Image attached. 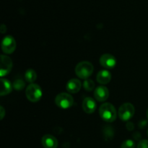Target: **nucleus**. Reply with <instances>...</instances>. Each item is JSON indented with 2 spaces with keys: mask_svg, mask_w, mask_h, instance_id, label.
Returning <instances> with one entry per match:
<instances>
[{
  "mask_svg": "<svg viewBox=\"0 0 148 148\" xmlns=\"http://www.w3.org/2000/svg\"><path fill=\"white\" fill-rule=\"evenodd\" d=\"M101 118L106 122H113L116 118V110L111 103H103L99 109Z\"/></svg>",
  "mask_w": 148,
  "mask_h": 148,
  "instance_id": "obj_1",
  "label": "nucleus"
},
{
  "mask_svg": "<svg viewBox=\"0 0 148 148\" xmlns=\"http://www.w3.org/2000/svg\"><path fill=\"white\" fill-rule=\"evenodd\" d=\"M93 72V65L88 61H82L79 62L75 68V73L79 78L88 79Z\"/></svg>",
  "mask_w": 148,
  "mask_h": 148,
  "instance_id": "obj_2",
  "label": "nucleus"
},
{
  "mask_svg": "<svg viewBox=\"0 0 148 148\" xmlns=\"http://www.w3.org/2000/svg\"><path fill=\"white\" fill-rule=\"evenodd\" d=\"M25 94L29 101L32 102H36L41 98L42 89L40 86L33 83L27 87Z\"/></svg>",
  "mask_w": 148,
  "mask_h": 148,
  "instance_id": "obj_3",
  "label": "nucleus"
},
{
  "mask_svg": "<svg viewBox=\"0 0 148 148\" xmlns=\"http://www.w3.org/2000/svg\"><path fill=\"white\" fill-rule=\"evenodd\" d=\"M134 107L130 102L124 103L119 109V116L123 121H128L134 116Z\"/></svg>",
  "mask_w": 148,
  "mask_h": 148,
  "instance_id": "obj_4",
  "label": "nucleus"
},
{
  "mask_svg": "<svg viewBox=\"0 0 148 148\" xmlns=\"http://www.w3.org/2000/svg\"><path fill=\"white\" fill-rule=\"evenodd\" d=\"M55 103L60 108L68 109L73 104L74 99L70 94L67 93H60L56 97Z\"/></svg>",
  "mask_w": 148,
  "mask_h": 148,
  "instance_id": "obj_5",
  "label": "nucleus"
},
{
  "mask_svg": "<svg viewBox=\"0 0 148 148\" xmlns=\"http://www.w3.org/2000/svg\"><path fill=\"white\" fill-rule=\"evenodd\" d=\"M16 49V41L12 36H7L1 42V49L6 54H12Z\"/></svg>",
  "mask_w": 148,
  "mask_h": 148,
  "instance_id": "obj_6",
  "label": "nucleus"
},
{
  "mask_svg": "<svg viewBox=\"0 0 148 148\" xmlns=\"http://www.w3.org/2000/svg\"><path fill=\"white\" fill-rule=\"evenodd\" d=\"M12 68V60L6 55H1V66H0V75L1 77L10 73Z\"/></svg>",
  "mask_w": 148,
  "mask_h": 148,
  "instance_id": "obj_7",
  "label": "nucleus"
},
{
  "mask_svg": "<svg viewBox=\"0 0 148 148\" xmlns=\"http://www.w3.org/2000/svg\"><path fill=\"white\" fill-rule=\"evenodd\" d=\"M100 63L103 68L107 69L114 68L116 65V59L110 54H104L100 58Z\"/></svg>",
  "mask_w": 148,
  "mask_h": 148,
  "instance_id": "obj_8",
  "label": "nucleus"
},
{
  "mask_svg": "<svg viewBox=\"0 0 148 148\" xmlns=\"http://www.w3.org/2000/svg\"><path fill=\"white\" fill-rule=\"evenodd\" d=\"M94 97L98 101L104 102L109 97V91L107 87L104 86H99L94 91Z\"/></svg>",
  "mask_w": 148,
  "mask_h": 148,
  "instance_id": "obj_9",
  "label": "nucleus"
},
{
  "mask_svg": "<svg viewBox=\"0 0 148 148\" xmlns=\"http://www.w3.org/2000/svg\"><path fill=\"white\" fill-rule=\"evenodd\" d=\"M42 145L44 148H57L58 141L55 136L51 134H46L42 138Z\"/></svg>",
  "mask_w": 148,
  "mask_h": 148,
  "instance_id": "obj_10",
  "label": "nucleus"
},
{
  "mask_svg": "<svg viewBox=\"0 0 148 148\" xmlns=\"http://www.w3.org/2000/svg\"><path fill=\"white\" fill-rule=\"evenodd\" d=\"M82 108L84 111L88 114L94 113L96 109V103L92 97H86L82 102Z\"/></svg>",
  "mask_w": 148,
  "mask_h": 148,
  "instance_id": "obj_11",
  "label": "nucleus"
},
{
  "mask_svg": "<svg viewBox=\"0 0 148 148\" xmlns=\"http://www.w3.org/2000/svg\"><path fill=\"white\" fill-rule=\"evenodd\" d=\"M82 86V83L77 78H72L70 79L66 84V90L69 93L75 94L80 90Z\"/></svg>",
  "mask_w": 148,
  "mask_h": 148,
  "instance_id": "obj_12",
  "label": "nucleus"
},
{
  "mask_svg": "<svg viewBox=\"0 0 148 148\" xmlns=\"http://www.w3.org/2000/svg\"><path fill=\"white\" fill-rule=\"evenodd\" d=\"M96 79L97 81L101 84H107L111 79V73L106 70H102L97 74Z\"/></svg>",
  "mask_w": 148,
  "mask_h": 148,
  "instance_id": "obj_13",
  "label": "nucleus"
},
{
  "mask_svg": "<svg viewBox=\"0 0 148 148\" xmlns=\"http://www.w3.org/2000/svg\"><path fill=\"white\" fill-rule=\"evenodd\" d=\"M1 91H0L1 96L7 95L12 91V85L8 80L1 78Z\"/></svg>",
  "mask_w": 148,
  "mask_h": 148,
  "instance_id": "obj_14",
  "label": "nucleus"
},
{
  "mask_svg": "<svg viewBox=\"0 0 148 148\" xmlns=\"http://www.w3.org/2000/svg\"><path fill=\"white\" fill-rule=\"evenodd\" d=\"M25 80L27 82L33 84L37 78V74H36V72L34 70L30 68V69L27 70V71L25 72Z\"/></svg>",
  "mask_w": 148,
  "mask_h": 148,
  "instance_id": "obj_15",
  "label": "nucleus"
},
{
  "mask_svg": "<svg viewBox=\"0 0 148 148\" xmlns=\"http://www.w3.org/2000/svg\"><path fill=\"white\" fill-rule=\"evenodd\" d=\"M83 86L85 90L88 91H91L95 87V83L91 79H85V81H84Z\"/></svg>",
  "mask_w": 148,
  "mask_h": 148,
  "instance_id": "obj_16",
  "label": "nucleus"
},
{
  "mask_svg": "<svg viewBox=\"0 0 148 148\" xmlns=\"http://www.w3.org/2000/svg\"><path fill=\"white\" fill-rule=\"evenodd\" d=\"M25 86V84L24 81L21 79H17L14 81L13 83V87L14 88V89L18 90V91H20V90L23 89Z\"/></svg>",
  "mask_w": 148,
  "mask_h": 148,
  "instance_id": "obj_17",
  "label": "nucleus"
},
{
  "mask_svg": "<svg viewBox=\"0 0 148 148\" xmlns=\"http://www.w3.org/2000/svg\"><path fill=\"white\" fill-rule=\"evenodd\" d=\"M121 148H135V143L132 139H127L123 142Z\"/></svg>",
  "mask_w": 148,
  "mask_h": 148,
  "instance_id": "obj_18",
  "label": "nucleus"
},
{
  "mask_svg": "<svg viewBox=\"0 0 148 148\" xmlns=\"http://www.w3.org/2000/svg\"><path fill=\"white\" fill-rule=\"evenodd\" d=\"M137 148H148V140L147 139H143L139 142L137 145Z\"/></svg>",
  "mask_w": 148,
  "mask_h": 148,
  "instance_id": "obj_19",
  "label": "nucleus"
},
{
  "mask_svg": "<svg viewBox=\"0 0 148 148\" xmlns=\"http://www.w3.org/2000/svg\"><path fill=\"white\" fill-rule=\"evenodd\" d=\"M4 115H5V110H4V107H3L2 106H1V107H0V119L2 120L3 118L4 117Z\"/></svg>",
  "mask_w": 148,
  "mask_h": 148,
  "instance_id": "obj_20",
  "label": "nucleus"
},
{
  "mask_svg": "<svg viewBox=\"0 0 148 148\" xmlns=\"http://www.w3.org/2000/svg\"><path fill=\"white\" fill-rule=\"evenodd\" d=\"M127 129H128V130L132 131L133 129H134V124H133L132 122H129V123H127Z\"/></svg>",
  "mask_w": 148,
  "mask_h": 148,
  "instance_id": "obj_21",
  "label": "nucleus"
},
{
  "mask_svg": "<svg viewBox=\"0 0 148 148\" xmlns=\"http://www.w3.org/2000/svg\"><path fill=\"white\" fill-rule=\"evenodd\" d=\"M147 119H148V109H147Z\"/></svg>",
  "mask_w": 148,
  "mask_h": 148,
  "instance_id": "obj_22",
  "label": "nucleus"
},
{
  "mask_svg": "<svg viewBox=\"0 0 148 148\" xmlns=\"http://www.w3.org/2000/svg\"><path fill=\"white\" fill-rule=\"evenodd\" d=\"M147 136H148V130H147Z\"/></svg>",
  "mask_w": 148,
  "mask_h": 148,
  "instance_id": "obj_23",
  "label": "nucleus"
}]
</instances>
